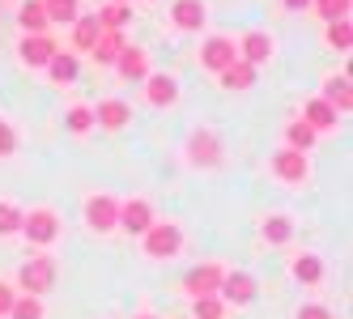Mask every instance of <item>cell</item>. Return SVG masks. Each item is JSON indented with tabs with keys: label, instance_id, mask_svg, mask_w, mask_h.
<instances>
[{
	"label": "cell",
	"instance_id": "6da1fadb",
	"mask_svg": "<svg viewBox=\"0 0 353 319\" xmlns=\"http://www.w3.org/2000/svg\"><path fill=\"white\" fill-rule=\"evenodd\" d=\"M141 238H145V256L149 260H174L179 247H183V230L174 222H154Z\"/></svg>",
	"mask_w": 353,
	"mask_h": 319
},
{
	"label": "cell",
	"instance_id": "7a4b0ae2",
	"mask_svg": "<svg viewBox=\"0 0 353 319\" xmlns=\"http://www.w3.org/2000/svg\"><path fill=\"white\" fill-rule=\"evenodd\" d=\"M17 285L30 294V298H39V294H47L56 285V260L52 256H30L26 264H21V273H17Z\"/></svg>",
	"mask_w": 353,
	"mask_h": 319
},
{
	"label": "cell",
	"instance_id": "3957f363",
	"mask_svg": "<svg viewBox=\"0 0 353 319\" xmlns=\"http://www.w3.org/2000/svg\"><path fill=\"white\" fill-rule=\"evenodd\" d=\"M17 234H26V243H34V247H47V243H56V234H60V217L52 209H30V213H21Z\"/></svg>",
	"mask_w": 353,
	"mask_h": 319
},
{
	"label": "cell",
	"instance_id": "277c9868",
	"mask_svg": "<svg viewBox=\"0 0 353 319\" xmlns=\"http://www.w3.org/2000/svg\"><path fill=\"white\" fill-rule=\"evenodd\" d=\"M256 294H260V285L251 273H225L217 285V298L225 307H247V302H256Z\"/></svg>",
	"mask_w": 353,
	"mask_h": 319
},
{
	"label": "cell",
	"instance_id": "5b68a950",
	"mask_svg": "<svg viewBox=\"0 0 353 319\" xmlns=\"http://www.w3.org/2000/svg\"><path fill=\"white\" fill-rule=\"evenodd\" d=\"M239 60V52H234V39H225V34H213L205 47H200V64H205L209 72H225Z\"/></svg>",
	"mask_w": 353,
	"mask_h": 319
},
{
	"label": "cell",
	"instance_id": "8992f818",
	"mask_svg": "<svg viewBox=\"0 0 353 319\" xmlns=\"http://www.w3.org/2000/svg\"><path fill=\"white\" fill-rule=\"evenodd\" d=\"M272 34L268 30H247L243 34V43L234 47V52H239V60L243 64H251V68H260V64H268V56H272Z\"/></svg>",
	"mask_w": 353,
	"mask_h": 319
},
{
	"label": "cell",
	"instance_id": "52a82bcc",
	"mask_svg": "<svg viewBox=\"0 0 353 319\" xmlns=\"http://www.w3.org/2000/svg\"><path fill=\"white\" fill-rule=\"evenodd\" d=\"M85 222H90V230H98V234L115 230V222H119L115 196H90V200H85Z\"/></svg>",
	"mask_w": 353,
	"mask_h": 319
},
{
	"label": "cell",
	"instance_id": "ba28073f",
	"mask_svg": "<svg viewBox=\"0 0 353 319\" xmlns=\"http://www.w3.org/2000/svg\"><path fill=\"white\" fill-rule=\"evenodd\" d=\"M272 175L285 179V183H302L311 175V162H307V154H298V150H276L272 154Z\"/></svg>",
	"mask_w": 353,
	"mask_h": 319
},
{
	"label": "cell",
	"instance_id": "9c48e42d",
	"mask_svg": "<svg viewBox=\"0 0 353 319\" xmlns=\"http://www.w3.org/2000/svg\"><path fill=\"white\" fill-rule=\"evenodd\" d=\"M221 277H225L221 264H200V268H192V273L183 277V289L192 294V298H209V294H217Z\"/></svg>",
	"mask_w": 353,
	"mask_h": 319
},
{
	"label": "cell",
	"instance_id": "30bf717a",
	"mask_svg": "<svg viewBox=\"0 0 353 319\" xmlns=\"http://www.w3.org/2000/svg\"><path fill=\"white\" fill-rule=\"evenodd\" d=\"M17 52H21V64H26V68H47V60H52L60 47H56L52 34H26Z\"/></svg>",
	"mask_w": 353,
	"mask_h": 319
},
{
	"label": "cell",
	"instance_id": "8fae6325",
	"mask_svg": "<svg viewBox=\"0 0 353 319\" xmlns=\"http://www.w3.org/2000/svg\"><path fill=\"white\" fill-rule=\"evenodd\" d=\"M119 230H128V234H145L149 226H154V209H149V200H128V205H119Z\"/></svg>",
	"mask_w": 353,
	"mask_h": 319
},
{
	"label": "cell",
	"instance_id": "7c38bea8",
	"mask_svg": "<svg viewBox=\"0 0 353 319\" xmlns=\"http://www.w3.org/2000/svg\"><path fill=\"white\" fill-rule=\"evenodd\" d=\"M170 21L179 30H200L209 21V5H205V0H174V5H170Z\"/></svg>",
	"mask_w": 353,
	"mask_h": 319
},
{
	"label": "cell",
	"instance_id": "4fadbf2b",
	"mask_svg": "<svg viewBox=\"0 0 353 319\" xmlns=\"http://www.w3.org/2000/svg\"><path fill=\"white\" fill-rule=\"evenodd\" d=\"M145 98H149L154 107H170V103H179V81L166 77V72H158V77L149 72V77H145Z\"/></svg>",
	"mask_w": 353,
	"mask_h": 319
},
{
	"label": "cell",
	"instance_id": "5bb4252c",
	"mask_svg": "<svg viewBox=\"0 0 353 319\" xmlns=\"http://www.w3.org/2000/svg\"><path fill=\"white\" fill-rule=\"evenodd\" d=\"M128 119H132V107L123 103V98H107V103H98V111H94V124H103L107 132H119Z\"/></svg>",
	"mask_w": 353,
	"mask_h": 319
},
{
	"label": "cell",
	"instance_id": "9a60e30c",
	"mask_svg": "<svg viewBox=\"0 0 353 319\" xmlns=\"http://www.w3.org/2000/svg\"><path fill=\"white\" fill-rule=\"evenodd\" d=\"M302 124H307L311 132H327V128H336V124H341V115L327 107L323 98H311V103L302 107Z\"/></svg>",
	"mask_w": 353,
	"mask_h": 319
},
{
	"label": "cell",
	"instance_id": "2e32d148",
	"mask_svg": "<svg viewBox=\"0 0 353 319\" xmlns=\"http://www.w3.org/2000/svg\"><path fill=\"white\" fill-rule=\"evenodd\" d=\"M115 68H119V77H128V81H145L149 77V56L141 52V47H123L119 52V60H115Z\"/></svg>",
	"mask_w": 353,
	"mask_h": 319
},
{
	"label": "cell",
	"instance_id": "e0dca14e",
	"mask_svg": "<svg viewBox=\"0 0 353 319\" xmlns=\"http://www.w3.org/2000/svg\"><path fill=\"white\" fill-rule=\"evenodd\" d=\"M123 47H128V43H123V30H98L94 47H90V56H94L98 64H115Z\"/></svg>",
	"mask_w": 353,
	"mask_h": 319
},
{
	"label": "cell",
	"instance_id": "ac0fdd59",
	"mask_svg": "<svg viewBox=\"0 0 353 319\" xmlns=\"http://www.w3.org/2000/svg\"><path fill=\"white\" fill-rule=\"evenodd\" d=\"M323 103L332 107L336 115H345V111L353 107V94H349V77H345V72H341V77H327V81H323Z\"/></svg>",
	"mask_w": 353,
	"mask_h": 319
},
{
	"label": "cell",
	"instance_id": "d6986e66",
	"mask_svg": "<svg viewBox=\"0 0 353 319\" xmlns=\"http://www.w3.org/2000/svg\"><path fill=\"white\" fill-rule=\"evenodd\" d=\"M77 56H72V52H56L52 60H47V72H52V81L56 85H72V81H77Z\"/></svg>",
	"mask_w": 353,
	"mask_h": 319
},
{
	"label": "cell",
	"instance_id": "ffe728a7",
	"mask_svg": "<svg viewBox=\"0 0 353 319\" xmlns=\"http://www.w3.org/2000/svg\"><path fill=\"white\" fill-rule=\"evenodd\" d=\"M17 26L26 30V34H47V26H52V21H47V13H43L39 0H26V5H21V13H17Z\"/></svg>",
	"mask_w": 353,
	"mask_h": 319
},
{
	"label": "cell",
	"instance_id": "44dd1931",
	"mask_svg": "<svg viewBox=\"0 0 353 319\" xmlns=\"http://www.w3.org/2000/svg\"><path fill=\"white\" fill-rule=\"evenodd\" d=\"M217 154H221V145H217L213 132H196V136H192V162H196V166H213Z\"/></svg>",
	"mask_w": 353,
	"mask_h": 319
},
{
	"label": "cell",
	"instance_id": "7402d4cb",
	"mask_svg": "<svg viewBox=\"0 0 353 319\" xmlns=\"http://www.w3.org/2000/svg\"><path fill=\"white\" fill-rule=\"evenodd\" d=\"M217 77H221V85H225V90H251V85H256V68L243 64V60H234L225 72H217Z\"/></svg>",
	"mask_w": 353,
	"mask_h": 319
},
{
	"label": "cell",
	"instance_id": "603a6c76",
	"mask_svg": "<svg viewBox=\"0 0 353 319\" xmlns=\"http://www.w3.org/2000/svg\"><path fill=\"white\" fill-rule=\"evenodd\" d=\"M43 5V13H47V21H60V26H72L81 13H77V0H39Z\"/></svg>",
	"mask_w": 353,
	"mask_h": 319
},
{
	"label": "cell",
	"instance_id": "cb8c5ba5",
	"mask_svg": "<svg viewBox=\"0 0 353 319\" xmlns=\"http://www.w3.org/2000/svg\"><path fill=\"white\" fill-rule=\"evenodd\" d=\"M323 39H327V47H336V52H349V47H353V21H349V17L327 21V26H323Z\"/></svg>",
	"mask_w": 353,
	"mask_h": 319
},
{
	"label": "cell",
	"instance_id": "d4e9b609",
	"mask_svg": "<svg viewBox=\"0 0 353 319\" xmlns=\"http://www.w3.org/2000/svg\"><path fill=\"white\" fill-rule=\"evenodd\" d=\"M264 238L272 243V247H281V243H290V238H294V222H290V217H281V213L264 217Z\"/></svg>",
	"mask_w": 353,
	"mask_h": 319
},
{
	"label": "cell",
	"instance_id": "484cf974",
	"mask_svg": "<svg viewBox=\"0 0 353 319\" xmlns=\"http://www.w3.org/2000/svg\"><path fill=\"white\" fill-rule=\"evenodd\" d=\"M98 30H103V26H98V17H77V21H72V47H77V52H90Z\"/></svg>",
	"mask_w": 353,
	"mask_h": 319
},
{
	"label": "cell",
	"instance_id": "4316f807",
	"mask_svg": "<svg viewBox=\"0 0 353 319\" xmlns=\"http://www.w3.org/2000/svg\"><path fill=\"white\" fill-rule=\"evenodd\" d=\"M294 277H298L302 285H315V281L323 277V260H319V256H311V251H302V256L294 260Z\"/></svg>",
	"mask_w": 353,
	"mask_h": 319
},
{
	"label": "cell",
	"instance_id": "83f0119b",
	"mask_svg": "<svg viewBox=\"0 0 353 319\" xmlns=\"http://www.w3.org/2000/svg\"><path fill=\"white\" fill-rule=\"evenodd\" d=\"M94 17H98V26H103V30H123L132 21V9L128 5H107L103 13H94Z\"/></svg>",
	"mask_w": 353,
	"mask_h": 319
},
{
	"label": "cell",
	"instance_id": "f1b7e54d",
	"mask_svg": "<svg viewBox=\"0 0 353 319\" xmlns=\"http://www.w3.org/2000/svg\"><path fill=\"white\" fill-rule=\"evenodd\" d=\"M285 141H290L285 150H298V154H307L311 145H315V132H311L307 124H302V119H294V124L285 128Z\"/></svg>",
	"mask_w": 353,
	"mask_h": 319
},
{
	"label": "cell",
	"instance_id": "f546056e",
	"mask_svg": "<svg viewBox=\"0 0 353 319\" xmlns=\"http://www.w3.org/2000/svg\"><path fill=\"white\" fill-rule=\"evenodd\" d=\"M9 319H43V302L30 298V294H21V298H13V307H9Z\"/></svg>",
	"mask_w": 353,
	"mask_h": 319
},
{
	"label": "cell",
	"instance_id": "4dcf8cb0",
	"mask_svg": "<svg viewBox=\"0 0 353 319\" xmlns=\"http://www.w3.org/2000/svg\"><path fill=\"white\" fill-rule=\"evenodd\" d=\"M21 230V209L13 200H0V238H9Z\"/></svg>",
	"mask_w": 353,
	"mask_h": 319
},
{
	"label": "cell",
	"instance_id": "1f68e13d",
	"mask_svg": "<svg viewBox=\"0 0 353 319\" xmlns=\"http://www.w3.org/2000/svg\"><path fill=\"white\" fill-rule=\"evenodd\" d=\"M315 5V13L323 17V21H341V17H349V5L353 0H311Z\"/></svg>",
	"mask_w": 353,
	"mask_h": 319
},
{
	"label": "cell",
	"instance_id": "d6a6232c",
	"mask_svg": "<svg viewBox=\"0 0 353 319\" xmlns=\"http://www.w3.org/2000/svg\"><path fill=\"white\" fill-rule=\"evenodd\" d=\"M64 124H68V132H90V128H94V111H90V107H72V111L64 115Z\"/></svg>",
	"mask_w": 353,
	"mask_h": 319
},
{
	"label": "cell",
	"instance_id": "836d02e7",
	"mask_svg": "<svg viewBox=\"0 0 353 319\" xmlns=\"http://www.w3.org/2000/svg\"><path fill=\"white\" fill-rule=\"evenodd\" d=\"M225 315V302L217 298V294H209V298H196V319H221Z\"/></svg>",
	"mask_w": 353,
	"mask_h": 319
},
{
	"label": "cell",
	"instance_id": "e575fe53",
	"mask_svg": "<svg viewBox=\"0 0 353 319\" xmlns=\"http://www.w3.org/2000/svg\"><path fill=\"white\" fill-rule=\"evenodd\" d=\"M13 150H17V132H13V124L0 119V158H9Z\"/></svg>",
	"mask_w": 353,
	"mask_h": 319
},
{
	"label": "cell",
	"instance_id": "d590c367",
	"mask_svg": "<svg viewBox=\"0 0 353 319\" xmlns=\"http://www.w3.org/2000/svg\"><path fill=\"white\" fill-rule=\"evenodd\" d=\"M298 319H336V315L327 311V307H319V302H311V307H302V311H298Z\"/></svg>",
	"mask_w": 353,
	"mask_h": 319
},
{
	"label": "cell",
	"instance_id": "8d00e7d4",
	"mask_svg": "<svg viewBox=\"0 0 353 319\" xmlns=\"http://www.w3.org/2000/svg\"><path fill=\"white\" fill-rule=\"evenodd\" d=\"M13 298H17V294H13V289H9L5 281H0V319H5V315H9V307H13Z\"/></svg>",
	"mask_w": 353,
	"mask_h": 319
},
{
	"label": "cell",
	"instance_id": "74e56055",
	"mask_svg": "<svg viewBox=\"0 0 353 319\" xmlns=\"http://www.w3.org/2000/svg\"><path fill=\"white\" fill-rule=\"evenodd\" d=\"M285 9H290V13H307L311 0H285Z\"/></svg>",
	"mask_w": 353,
	"mask_h": 319
},
{
	"label": "cell",
	"instance_id": "f35d334b",
	"mask_svg": "<svg viewBox=\"0 0 353 319\" xmlns=\"http://www.w3.org/2000/svg\"><path fill=\"white\" fill-rule=\"evenodd\" d=\"M137 319H154V315H137Z\"/></svg>",
	"mask_w": 353,
	"mask_h": 319
},
{
	"label": "cell",
	"instance_id": "ab89813d",
	"mask_svg": "<svg viewBox=\"0 0 353 319\" xmlns=\"http://www.w3.org/2000/svg\"><path fill=\"white\" fill-rule=\"evenodd\" d=\"M111 5H123V0H111Z\"/></svg>",
	"mask_w": 353,
	"mask_h": 319
}]
</instances>
